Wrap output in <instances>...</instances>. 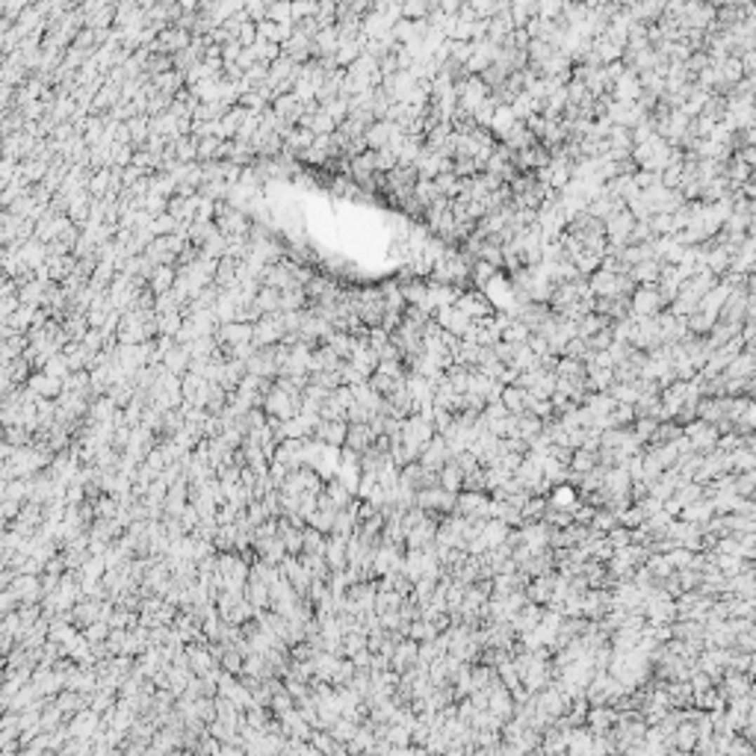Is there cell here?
<instances>
[{
	"label": "cell",
	"instance_id": "1",
	"mask_svg": "<svg viewBox=\"0 0 756 756\" xmlns=\"http://www.w3.org/2000/svg\"><path fill=\"white\" fill-rule=\"evenodd\" d=\"M455 310H461L467 319H473V322H479V319H488V317H493V302L488 296H484V290H464L461 296H458V302L452 305Z\"/></svg>",
	"mask_w": 756,
	"mask_h": 756
},
{
	"label": "cell",
	"instance_id": "2",
	"mask_svg": "<svg viewBox=\"0 0 756 756\" xmlns=\"http://www.w3.org/2000/svg\"><path fill=\"white\" fill-rule=\"evenodd\" d=\"M665 310V302L656 293V287H635V293L630 296V317L632 319H650L656 313Z\"/></svg>",
	"mask_w": 756,
	"mask_h": 756
},
{
	"label": "cell",
	"instance_id": "3",
	"mask_svg": "<svg viewBox=\"0 0 756 756\" xmlns=\"http://www.w3.org/2000/svg\"><path fill=\"white\" fill-rule=\"evenodd\" d=\"M284 319H281V313H266V317H260L258 322H254V337H251V343L258 346V349H266V346H278L281 340H284Z\"/></svg>",
	"mask_w": 756,
	"mask_h": 756
},
{
	"label": "cell",
	"instance_id": "4",
	"mask_svg": "<svg viewBox=\"0 0 756 756\" xmlns=\"http://www.w3.org/2000/svg\"><path fill=\"white\" fill-rule=\"evenodd\" d=\"M488 505H491V496L488 493L461 491L458 496H455V511H452V515L467 517V520H488Z\"/></svg>",
	"mask_w": 756,
	"mask_h": 756
},
{
	"label": "cell",
	"instance_id": "5",
	"mask_svg": "<svg viewBox=\"0 0 756 756\" xmlns=\"http://www.w3.org/2000/svg\"><path fill=\"white\" fill-rule=\"evenodd\" d=\"M452 461V455H449V449H446V440L440 437V435H435L429 444H425V449L420 452V464L425 467V470H437L444 467V464H449Z\"/></svg>",
	"mask_w": 756,
	"mask_h": 756
},
{
	"label": "cell",
	"instance_id": "6",
	"mask_svg": "<svg viewBox=\"0 0 756 756\" xmlns=\"http://www.w3.org/2000/svg\"><path fill=\"white\" fill-rule=\"evenodd\" d=\"M413 665H417V641H411V638L396 641V647L390 653V670L393 674H405Z\"/></svg>",
	"mask_w": 756,
	"mask_h": 756
},
{
	"label": "cell",
	"instance_id": "7",
	"mask_svg": "<svg viewBox=\"0 0 756 756\" xmlns=\"http://www.w3.org/2000/svg\"><path fill=\"white\" fill-rule=\"evenodd\" d=\"M9 594L15 597V600H24V603H36L39 597H41V582L39 576H27V573H18L15 579L9 582Z\"/></svg>",
	"mask_w": 756,
	"mask_h": 756
},
{
	"label": "cell",
	"instance_id": "8",
	"mask_svg": "<svg viewBox=\"0 0 756 756\" xmlns=\"http://www.w3.org/2000/svg\"><path fill=\"white\" fill-rule=\"evenodd\" d=\"M346 432H349V423H319L317 429H313V440H319L322 446L343 449Z\"/></svg>",
	"mask_w": 756,
	"mask_h": 756
},
{
	"label": "cell",
	"instance_id": "9",
	"mask_svg": "<svg viewBox=\"0 0 756 756\" xmlns=\"http://www.w3.org/2000/svg\"><path fill=\"white\" fill-rule=\"evenodd\" d=\"M582 503L576 488H570V484H555V488H550V496H547V505L550 508H562V511H570L573 515V508Z\"/></svg>",
	"mask_w": 756,
	"mask_h": 756
},
{
	"label": "cell",
	"instance_id": "10",
	"mask_svg": "<svg viewBox=\"0 0 756 756\" xmlns=\"http://www.w3.org/2000/svg\"><path fill=\"white\" fill-rule=\"evenodd\" d=\"M322 559L328 564V570H346V538L328 535L325 538V552Z\"/></svg>",
	"mask_w": 756,
	"mask_h": 756
},
{
	"label": "cell",
	"instance_id": "11",
	"mask_svg": "<svg viewBox=\"0 0 756 756\" xmlns=\"http://www.w3.org/2000/svg\"><path fill=\"white\" fill-rule=\"evenodd\" d=\"M27 387H30L39 399H56V396L62 393V381L60 378H51L45 373H36V376L27 378Z\"/></svg>",
	"mask_w": 756,
	"mask_h": 756
},
{
	"label": "cell",
	"instance_id": "12",
	"mask_svg": "<svg viewBox=\"0 0 756 756\" xmlns=\"http://www.w3.org/2000/svg\"><path fill=\"white\" fill-rule=\"evenodd\" d=\"M541 606H535V603H526L520 611L515 618H511V630H515V635H523V632H529V630H535L538 626V621H541Z\"/></svg>",
	"mask_w": 756,
	"mask_h": 756
},
{
	"label": "cell",
	"instance_id": "13",
	"mask_svg": "<svg viewBox=\"0 0 756 756\" xmlns=\"http://www.w3.org/2000/svg\"><path fill=\"white\" fill-rule=\"evenodd\" d=\"M679 515H682V520L691 523V526H706L712 517H715V508H712L709 499H697V503H691V505L682 508Z\"/></svg>",
	"mask_w": 756,
	"mask_h": 756
},
{
	"label": "cell",
	"instance_id": "14",
	"mask_svg": "<svg viewBox=\"0 0 756 756\" xmlns=\"http://www.w3.org/2000/svg\"><path fill=\"white\" fill-rule=\"evenodd\" d=\"M175 266H154V272H151V278H148V290L154 293V296H163V293H168L175 287Z\"/></svg>",
	"mask_w": 756,
	"mask_h": 756
},
{
	"label": "cell",
	"instance_id": "15",
	"mask_svg": "<svg viewBox=\"0 0 756 756\" xmlns=\"http://www.w3.org/2000/svg\"><path fill=\"white\" fill-rule=\"evenodd\" d=\"M160 364H163L166 373H172V376L180 378V376L190 369V352H187V346H175L172 352H166Z\"/></svg>",
	"mask_w": 756,
	"mask_h": 756
},
{
	"label": "cell",
	"instance_id": "16",
	"mask_svg": "<svg viewBox=\"0 0 756 756\" xmlns=\"http://www.w3.org/2000/svg\"><path fill=\"white\" fill-rule=\"evenodd\" d=\"M95 730H98V712L80 709L74 715V721H71V736L74 738H89V736H95Z\"/></svg>",
	"mask_w": 756,
	"mask_h": 756
},
{
	"label": "cell",
	"instance_id": "17",
	"mask_svg": "<svg viewBox=\"0 0 756 756\" xmlns=\"http://www.w3.org/2000/svg\"><path fill=\"white\" fill-rule=\"evenodd\" d=\"M461 479H464V473L458 470L455 461H449V464H444L437 470V488H444L449 493H461Z\"/></svg>",
	"mask_w": 756,
	"mask_h": 756
},
{
	"label": "cell",
	"instance_id": "18",
	"mask_svg": "<svg viewBox=\"0 0 756 756\" xmlns=\"http://www.w3.org/2000/svg\"><path fill=\"white\" fill-rule=\"evenodd\" d=\"M611 322L606 319V317H600V313H588V317H582L579 322H576V337L579 340H588V337H594L597 331H606Z\"/></svg>",
	"mask_w": 756,
	"mask_h": 756
},
{
	"label": "cell",
	"instance_id": "19",
	"mask_svg": "<svg viewBox=\"0 0 756 756\" xmlns=\"http://www.w3.org/2000/svg\"><path fill=\"white\" fill-rule=\"evenodd\" d=\"M251 305L258 307L263 317H266V313H281V293L272 290V287H260V293L254 296V302H251Z\"/></svg>",
	"mask_w": 756,
	"mask_h": 756
},
{
	"label": "cell",
	"instance_id": "20",
	"mask_svg": "<svg viewBox=\"0 0 756 756\" xmlns=\"http://www.w3.org/2000/svg\"><path fill=\"white\" fill-rule=\"evenodd\" d=\"M526 390H520V387H505L503 390V396H499V402H503V408L508 411V413H515V417H520V413H526Z\"/></svg>",
	"mask_w": 756,
	"mask_h": 756
},
{
	"label": "cell",
	"instance_id": "21",
	"mask_svg": "<svg viewBox=\"0 0 756 756\" xmlns=\"http://www.w3.org/2000/svg\"><path fill=\"white\" fill-rule=\"evenodd\" d=\"M172 148H175V160L178 163H198V139L192 136H178L172 142Z\"/></svg>",
	"mask_w": 756,
	"mask_h": 756
},
{
	"label": "cell",
	"instance_id": "22",
	"mask_svg": "<svg viewBox=\"0 0 756 756\" xmlns=\"http://www.w3.org/2000/svg\"><path fill=\"white\" fill-rule=\"evenodd\" d=\"M682 437V425H677L674 420H662L656 425V432L650 437V446H662V444H670V440Z\"/></svg>",
	"mask_w": 756,
	"mask_h": 756
},
{
	"label": "cell",
	"instance_id": "23",
	"mask_svg": "<svg viewBox=\"0 0 756 756\" xmlns=\"http://www.w3.org/2000/svg\"><path fill=\"white\" fill-rule=\"evenodd\" d=\"M674 503L679 505V508H686V505H691V503H697V499H703V484H697V482H686V484H679V488L674 491Z\"/></svg>",
	"mask_w": 756,
	"mask_h": 756
},
{
	"label": "cell",
	"instance_id": "24",
	"mask_svg": "<svg viewBox=\"0 0 756 756\" xmlns=\"http://www.w3.org/2000/svg\"><path fill=\"white\" fill-rule=\"evenodd\" d=\"M36 310H39V307H33V305H21V307H18L15 313H12V317H9V322H6V325H9L15 334H21V331H30Z\"/></svg>",
	"mask_w": 756,
	"mask_h": 756
},
{
	"label": "cell",
	"instance_id": "25",
	"mask_svg": "<svg viewBox=\"0 0 756 756\" xmlns=\"http://www.w3.org/2000/svg\"><path fill=\"white\" fill-rule=\"evenodd\" d=\"M499 272L491 266V263H484V260H476L473 266H470V281H473V287L482 290V287H488V284L496 278Z\"/></svg>",
	"mask_w": 756,
	"mask_h": 756
},
{
	"label": "cell",
	"instance_id": "26",
	"mask_svg": "<svg viewBox=\"0 0 756 756\" xmlns=\"http://www.w3.org/2000/svg\"><path fill=\"white\" fill-rule=\"evenodd\" d=\"M110 180H112V168H101V172H92L89 175V183H86V192L92 198H104L107 190H110Z\"/></svg>",
	"mask_w": 756,
	"mask_h": 756
},
{
	"label": "cell",
	"instance_id": "27",
	"mask_svg": "<svg viewBox=\"0 0 756 756\" xmlns=\"http://www.w3.org/2000/svg\"><path fill=\"white\" fill-rule=\"evenodd\" d=\"M440 632H437V626L435 623H429V621H413L411 626H408V638L411 641H417V644H423V641H435Z\"/></svg>",
	"mask_w": 756,
	"mask_h": 756
},
{
	"label": "cell",
	"instance_id": "28",
	"mask_svg": "<svg viewBox=\"0 0 756 756\" xmlns=\"http://www.w3.org/2000/svg\"><path fill=\"white\" fill-rule=\"evenodd\" d=\"M180 325H183L180 310L178 313H163V317H157V337H175L180 331Z\"/></svg>",
	"mask_w": 756,
	"mask_h": 756
},
{
	"label": "cell",
	"instance_id": "29",
	"mask_svg": "<svg viewBox=\"0 0 756 756\" xmlns=\"http://www.w3.org/2000/svg\"><path fill=\"white\" fill-rule=\"evenodd\" d=\"M499 340H503V343H511V346H520V343L529 340V328H526L523 322H517V319H511L505 325V331L499 334Z\"/></svg>",
	"mask_w": 756,
	"mask_h": 756
},
{
	"label": "cell",
	"instance_id": "30",
	"mask_svg": "<svg viewBox=\"0 0 756 756\" xmlns=\"http://www.w3.org/2000/svg\"><path fill=\"white\" fill-rule=\"evenodd\" d=\"M305 307H307L305 290H287V293H281V313H296V310H305Z\"/></svg>",
	"mask_w": 756,
	"mask_h": 756
},
{
	"label": "cell",
	"instance_id": "31",
	"mask_svg": "<svg viewBox=\"0 0 756 756\" xmlns=\"http://www.w3.org/2000/svg\"><path fill=\"white\" fill-rule=\"evenodd\" d=\"M508 15H511V21H515L517 30H523L526 21L535 15V4H526V0H520V4H508Z\"/></svg>",
	"mask_w": 756,
	"mask_h": 756
},
{
	"label": "cell",
	"instance_id": "32",
	"mask_svg": "<svg viewBox=\"0 0 756 756\" xmlns=\"http://www.w3.org/2000/svg\"><path fill=\"white\" fill-rule=\"evenodd\" d=\"M41 373L51 376V378H60V381H65V378L71 376V369H68V364H65L62 354H51V358L45 361V366H41Z\"/></svg>",
	"mask_w": 756,
	"mask_h": 756
},
{
	"label": "cell",
	"instance_id": "33",
	"mask_svg": "<svg viewBox=\"0 0 756 756\" xmlns=\"http://www.w3.org/2000/svg\"><path fill=\"white\" fill-rule=\"evenodd\" d=\"M588 354H591L588 343H585V340H579V337H573V340H570V343H567V346L562 349V358L579 361V364H585V361H588Z\"/></svg>",
	"mask_w": 756,
	"mask_h": 756
},
{
	"label": "cell",
	"instance_id": "34",
	"mask_svg": "<svg viewBox=\"0 0 756 756\" xmlns=\"http://www.w3.org/2000/svg\"><path fill=\"white\" fill-rule=\"evenodd\" d=\"M178 231V222L168 216V213H163V216H154L151 219V234L157 237V239H163V237H172Z\"/></svg>",
	"mask_w": 756,
	"mask_h": 756
},
{
	"label": "cell",
	"instance_id": "35",
	"mask_svg": "<svg viewBox=\"0 0 756 756\" xmlns=\"http://www.w3.org/2000/svg\"><path fill=\"white\" fill-rule=\"evenodd\" d=\"M656 420H650V417H641V420H635L632 423V435L638 437V444L644 446V444H650V437H653V432H656Z\"/></svg>",
	"mask_w": 756,
	"mask_h": 756
},
{
	"label": "cell",
	"instance_id": "36",
	"mask_svg": "<svg viewBox=\"0 0 756 756\" xmlns=\"http://www.w3.org/2000/svg\"><path fill=\"white\" fill-rule=\"evenodd\" d=\"M402 18L405 21H423V18H429V4H423V0L402 4Z\"/></svg>",
	"mask_w": 756,
	"mask_h": 756
},
{
	"label": "cell",
	"instance_id": "37",
	"mask_svg": "<svg viewBox=\"0 0 756 756\" xmlns=\"http://www.w3.org/2000/svg\"><path fill=\"white\" fill-rule=\"evenodd\" d=\"M80 346L86 349L89 354H101L104 352V334H101V328H89L86 337L80 340Z\"/></svg>",
	"mask_w": 756,
	"mask_h": 756
},
{
	"label": "cell",
	"instance_id": "38",
	"mask_svg": "<svg viewBox=\"0 0 756 756\" xmlns=\"http://www.w3.org/2000/svg\"><path fill=\"white\" fill-rule=\"evenodd\" d=\"M266 21L293 24V18H290V4H269V9H266Z\"/></svg>",
	"mask_w": 756,
	"mask_h": 756
},
{
	"label": "cell",
	"instance_id": "39",
	"mask_svg": "<svg viewBox=\"0 0 756 756\" xmlns=\"http://www.w3.org/2000/svg\"><path fill=\"white\" fill-rule=\"evenodd\" d=\"M234 39L239 41V48H251L254 41H258V27H254L251 21H246V24H242L239 30H237V36H234Z\"/></svg>",
	"mask_w": 756,
	"mask_h": 756
},
{
	"label": "cell",
	"instance_id": "40",
	"mask_svg": "<svg viewBox=\"0 0 756 756\" xmlns=\"http://www.w3.org/2000/svg\"><path fill=\"white\" fill-rule=\"evenodd\" d=\"M609 328H611V325H609ZM609 328H606V331H597L594 337H588V340H585V343H588V349H591V352H606V349H609L611 343H615V340H611V331H609Z\"/></svg>",
	"mask_w": 756,
	"mask_h": 756
},
{
	"label": "cell",
	"instance_id": "41",
	"mask_svg": "<svg viewBox=\"0 0 756 756\" xmlns=\"http://www.w3.org/2000/svg\"><path fill=\"white\" fill-rule=\"evenodd\" d=\"M606 541H609V547H611V550L630 547V529H623V526H615V529L606 535Z\"/></svg>",
	"mask_w": 756,
	"mask_h": 756
},
{
	"label": "cell",
	"instance_id": "42",
	"mask_svg": "<svg viewBox=\"0 0 756 756\" xmlns=\"http://www.w3.org/2000/svg\"><path fill=\"white\" fill-rule=\"evenodd\" d=\"M254 62H258V56H254V51H251V48H242V51H239V56H237V65H239L242 74H246V71H248Z\"/></svg>",
	"mask_w": 756,
	"mask_h": 756
},
{
	"label": "cell",
	"instance_id": "43",
	"mask_svg": "<svg viewBox=\"0 0 756 756\" xmlns=\"http://www.w3.org/2000/svg\"><path fill=\"white\" fill-rule=\"evenodd\" d=\"M239 41L237 39H231L227 41V45H222V62H237V56H239Z\"/></svg>",
	"mask_w": 756,
	"mask_h": 756
},
{
	"label": "cell",
	"instance_id": "44",
	"mask_svg": "<svg viewBox=\"0 0 756 756\" xmlns=\"http://www.w3.org/2000/svg\"><path fill=\"white\" fill-rule=\"evenodd\" d=\"M12 603H15V597H12L9 591H0V618H4V615H9Z\"/></svg>",
	"mask_w": 756,
	"mask_h": 756
},
{
	"label": "cell",
	"instance_id": "45",
	"mask_svg": "<svg viewBox=\"0 0 756 756\" xmlns=\"http://www.w3.org/2000/svg\"><path fill=\"white\" fill-rule=\"evenodd\" d=\"M24 756H45V753H41V750H30V753H24Z\"/></svg>",
	"mask_w": 756,
	"mask_h": 756
}]
</instances>
